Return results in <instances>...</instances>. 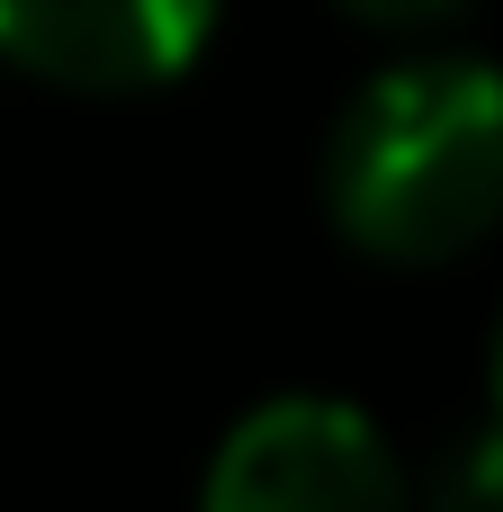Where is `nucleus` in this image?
<instances>
[{
	"label": "nucleus",
	"instance_id": "1",
	"mask_svg": "<svg viewBox=\"0 0 503 512\" xmlns=\"http://www.w3.org/2000/svg\"><path fill=\"white\" fill-rule=\"evenodd\" d=\"M324 216L360 261L441 270L503 225V63L405 54L324 126Z\"/></svg>",
	"mask_w": 503,
	"mask_h": 512
},
{
	"label": "nucleus",
	"instance_id": "2",
	"mask_svg": "<svg viewBox=\"0 0 503 512\" xmlns=\"http://www.w3.org/2000/svg\"><path fill=\"white\" fill-rule=\"evenodd\" d=\"M198 512H414V477L360 405L270 396L216 441Z\"/></svg>",
	"mask_w": 503,
	"mask_h": 512
},
{
	"label": "nucleus",
	"instance_id": "3",
	"mask_svg": "<svg viewBox=\"0 0 503 512\" xmlns=\"http://www.w3.org/2000/svg\"><path fill=\"white\" fill-rule=\"evenodd\" d=\"M216 18L225 0H0V63L45 90L135 99L198 63Z\"/></svg>",
	"mask_w": 503,
	"mask_h": 512
},
{
	"label": "nucleus",
	"instance_id": "4",
	"mask_svg": "<svg viewBox=\"0 0 503 512\" xmlns=\"http://www.w3.org/2000/svg\"><path fill=\"white\" fill-rule=\"evenodd\" d=\"M423 512H503V414L486 423V432L450 441V459L432 468Z\"/></svg>",
	"mask_w": 503,
	"mask_h": 512
},
{
	"label": "nucleus",
	"instance_id": "5",
	"mask_svg": "<svg viewBox=\"0 0 503 512\" xmlns=\"http://www.w3.org/2000/svg\"><path fill=\"white\" fill-rule=\"evenodd\" d=\"M342 18H360V27H378V36H441L468 0H333Z\"/></svg>",
	"mask_w": 503,
	"mask_h": 512
},
{
	"label": "nucleus",
	"instance_id": "6",
	"mask_svg": "<svg viewBox=\"0 0 503 512\" xmlns=\"http://www.w3.org/2000/svg\"><path fill=\"white\" fill-rule=\"evenodd\" d=\"M495 414H503V342H495Z\"/></svg>",
	"mask_w": 503,
	"mask_h": 512
}]
</instances>
